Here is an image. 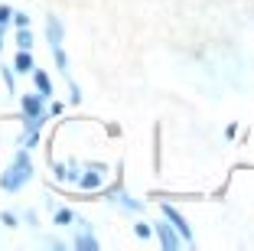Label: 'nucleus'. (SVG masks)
<instances>
[{
	"label": "nucleus",
	"instance_id": "9",
	"mask_svg": "<svg viewBox=\"0 0 254 251\" xmlns=\"http://www.w3.org/2000/svg\"><path fill=\"white\" fill-rule=\"evenodd\" d=\"M10 16H13V13H10V10H7V7H0V23H7V20H10Z\"/></svg>",
	"mask_w": 254,
	"mask_h": 251
},
{
	"label": "nucleus",
	"instance_id": "8",
	"mask_svg": "<svg viewBox=\"0 0 254 251\" xmlns=\"http://www.w3.org/2000/svg\"><path fill=\"white\" fill-rule=\"evenodd\" d=\"M98 183H101V176H98V173H88V176L82 179V186H98Z\"/></svg>",
	"mask_w": 254,
	"mask_h": 251
},
{
	"label": "nucleus",
	"instance_id": "6",
	"mask_svg": "<svg viewBox=\"0 0 254 251\" xmlns=\"http://www.w3.org/2000/svg\"><path fill=\"white\" fill-rule=\"evenodd\" d=\"M160 235H163V245H166V248H176V235H173V232L170 229H166V225H163V229H160Z\"/></svg>",
	"mask_w": 254,
	"mask_h": 251
},
{
	"label": "nucleus",
	"instance_id": "10",
	"mask_svg": "<svg viewBox=\"0 0 254 251\" xmlns=\"http://www.w3.org/2000/svg\"><path fill=\"white\" fill-rule=\"evenodd\" d=\"M0 46H3V43H0Z\"/></svg>",
	"mask_w": 254,
	"mask_h": 251
},
{
	"label": "nucleus",
	"instance_id": "7",
	"mask_svg": "<svg viewBox=\"0 0 254 251\" xmlns=\"http://www.w3.org/2000/svg\"><path fill=\"white\" fill-rule=\"evenodd\" d=\"M16 43H20L23 49H30V46H33V39H30V33H26V30H20V36H16Z\"/></svg>",
	"mask_w": 254,
	"mask_h": 251
},
{
	"label": "nucleus",
	"instance_id": "3",
	"mask_svg": "<svg viewBox=\"0 0 254 251\" xmlns=\"http://www.w3.org/2000/svg\"><path fill=\"white\" fill-rule=\"evenodd\" d=\"M16 69H20V72H30V69H33V59H30V52H26V49L16 56Z\"/></svg>",
	"mask_w": 254,
	"mask_h": 251
},
{
	"label": "nucleus",
	"instance_id": "2",
	"mask_svg": "<svg viewBox=\"0 0 254 251\" xmlns=\"http://www.w3.org/2000/svg\"><path fill=\"white\" fill-rule=\"evenodd\" d=\"M163 215H166V219H170V222H173V225H176V229H180V235H183V238H189V225H186V222H183V215H180V212H176V209H170V206H163Z\"/></svg>",
	"mask_w": 254,
	"mask_h": 251
},
{
	"label": "nucleus",
	"instance_id": "4",
	"mask_svg": "<svg viewBox=\"0 0 254 251\" xmlns=\"http://www.w3.org/2000/svg\"><path fill=\"white\" fill-rule=\"evenodd\" d=\"M23 108H26L30 118H36V114H39V98H23Z\"/></svg>",
	"mask_w": 254,
	"mask_h": 251
},
{
	"label": "nucleus",
	"instance_id": "1",
	"mask_svg": "<svg viewBox=\"0 0 254 251\" xmlns=\"http://www.w3.org/2000/svg\"><path fill=\"white\" fill-rule=\"evenodd\" d=\"M23 179H30V157L26 154H20L16 157V163L13 167H10V173L3 179H0V186H3V189H20V183Z\"/></svg>",
	"mask_w": 254,
	"mask_h": 251
},
{
	"label": "nucleus",
	"instance_id": "5",
	"mask_svg": "<svg viewBox=\"0 0 254 251\" xmlns=\"http://www.w3.org/2000/svg\"><path fill=\"white\" fill-rule=\"evenodd\" d=\"M36 88L43 91V95H49V91H53V85H49V79H46L43 72H36Z\"/></svg>",
	"mask_w": 254,
	"mask_h": 251
}]
</instances>
